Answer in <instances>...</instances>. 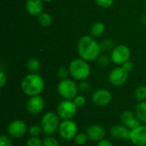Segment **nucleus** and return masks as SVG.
I'll return each mask as SVG.
<instances>
[{"mask_svg":"<svg viewBox=\"0 0 146 146\" xmlns=\"http://www.w3.org/2000/svg\"><path fill=\"white\" fill-rule=\"evenodd\" d=\"M77 50L80 57L86 62L98 59L102 50L100 44L98 43L93 37L88 35L83 36L80 38Z\"/></svg>","mask_w":146,"mask_h":146,"instance_id":"obj_1","label":"nucleus"},{"mask_svg":"<svg viewBox=\"0 0 146 146\" xmlns=\"http://www.w3.org/2000/svg\"><path fill=\"white\" fill-rule=\"evenodd\" d=\"M21 88L29 97L40 95L44 89V80L39 74L30 73L23 78Z\"/></svg>","mask_w":146,"mask_h":146,"instance_id":"obj_2","label":"nucleus"},{"mask_svg":"<svg viewBox=\"0 0 146 146\" xmlns=\"http://www.w3.org/2000/svg\"><path fill=\"white\" fill-rule=\"evenodd\" d=\"M70 75L76 80H85L87 79L91 74V68L89 63L81 59L76 58L74 59L68 66Z\"/></svg>","mask_w":146,"mask_h":146,"instance_id":"obj_3","label":"nucleus"},{"mask_svg":"<svg viewBox=\"0 0 146 146\" xmlns=\"http://www.w3.org/2000/svg\"><path fill=\"white\" fill-rule=\"evenodd\" d=\"M60 125V117L56 114V112L48 111L46 112L41 119L40 126L42 127L43 133L47 136L53 135L59 127Z\"/></svg>","mask_w":146,"mask_h":146,"instance_id":"obj_4","label":"nucleus"},{"mask_svg":"<svg viewBox=\"0 0 146 146\" xmlns=\"http://www.w3.org/2000/svg\"><path fill=\"white\" fill-rule=\"evenodd\" d=\"M57 92L63 99L73 100L78 95L79 87L73 80L68 78L61 80L57 86Z\"/></svg>","mask_w":146,"mask_h":146,"instance_id":"obj_5","label":"nucleus"},{"mask_svg":"<svg viewBox=\"0 0 146 146\" xmlns=\"http://www.w3.org/2000/svg\"><path fill=\"white\" fill-rule=\"evenodd\" d=\"M78 108L73 100L64 99L59 103L56 108V114L62 120H72L77 114Z\"/></svg>","mask_w":146,"mask_h":146,"instance_id":"obj_6","label":"nucleus"},{"mask_svg":"<svg viewBox=\"0 0 146 146\" xmlns=\"http://www.w3.org/2000/svg\"><path fill=\"white\" fill-rule=\"evenodd\" d=\"M57 132L62 139L71 140L78 133V126L73 120H62L60 122Z\"/></svg>","mask_w":146,"mask_h":146,"instance_id":"obj_7","label":"nucleus"},{"mask_svg":"<svg viewBox=\"0 0 146 146\" xmlns=\"http://www.w3.org/2000/svg\"><path fill=\"white\" fill-rule=\"evenodd\" d=\"M130 56V49L125 44H119L115 46V48L111 50L110 58L111 62H113L115 64L122 65L124 62L129 60Z\"/></svg>","mask_w":146,"mask_h":146,"instance_id":"obj_8","label":"nucleus"},{"mask_svg":"<svg viewBox=\"0 0 146 146\" xmlns=\"http://www.w3.org/2000/svg\"><path fill=\"white\" fill-rule=\"evenodd\" d=\"M7 132L9 137L14 139H20L22 138L27 133V132H28V129L27 124L23 121L16 119L9 124Z\"/></svg>","mask_w":146,"mask_h":146,"instance_id":"obj_9","label":"nucleus"},{"mask_svg":"<svg viewBox=\"0 0 146 146\" xmlns=\"http://www.w3.org/2000/svg\"><path fill=\"white\" fill-rule=\"evenodd\" d=\"M44 106H45V102L43 97H41L40 95H37V96L29 97L27 102L26 108H27V111L30 115H37L43 111Z\"/></svg>","mask_w":146,"mask_h":146,"instance_id":"obj_10","label":"nucleus"},{"mask_svg":"<svg viewBox=\"0 0 146 146\" xmlns=\"http://www.w3.org/2000/svg\"><path fill=\"white\" fill-rule=\"evenodd\" d=\"M92 103L98 107H105L112 101V94L107 89H98L92 95Z\"/></svg>","mask_w":146,"mask_h":146,"instance_id":"obj_11","label":"nucleus"},{"mask_svg":"<svg viewBox=\"0 0 146 146\" xmlns=\"http://www.w3.org/2000/svg\"><path fill=\"white\" fill-rule=\"evenodd\" d=\"M128 78V73L121 67L113 68L109 74V81L114 86H121L124 85Z\"/></svg>","mask_w":146,"mask_h":146,"instance_id":"obj_12","label":"nucleus"},{"mask_svg":"<svg viewBox=\"0 0 146 146\" xmlns=\"http://www.w3.org/2000/svg\"><path fill=\"white\" fill-rule=\"evenodd\" d=\"M130 141L135 146H146V125L141 124L131 130Z\"/></svg>","mask_w":146,"mask_h":146,"instance_id":"obj_13","label":"nucleus"},{"mask_svg":"<svg viewBox=\"0 0 146 146\" xmlns=\"http://www.w3.org/2000/svg\"><path fill=\"white\" fill-rule=\"evenodd\" d=\"M110 135L117 140H130L131 130L123 124H116L111 127Z\"/></svg>","mask_w":146,"mask_h":146,"instance_id":"obj_14","label":"nucleus"},{"mask_svg":"<svg viewBox=\"0 0 146 146\" xmlns=\"http://www.w3.org/2000/svg\"><path fill=\"white\" fill-rule=\"evenodd\" d=\"M121 124L126 126L130 130H133L135 127L141 125V123L139 121V119L137 118L135 113L131 110H125L121 113Z\"/></svg>","mask_w":146,"mask_h":146,"instance_id":"obj_15","label":"nucleus"},{"mask_svg":"<svg viewBox=\"0 0 146 146\" xmlns=\"http://www.w3.org/2000/svg\"><path fill=\"white\" fill-rule=\"evenodd\" d=\"M90 140L94 142H98L104 139L105 130L99 124H92L90 125L86 131Z\"/></svg>","mask_w":146,"mask_h":146,"instance_id":"obj_16","label":"nucleus"},{"mask_svg":"<svg viewBox=\"0 0 146 146\" xmlns=\"http://www.w3.org/2000/svg\"><path fill=\"white\" fill-rule=\"evenodd\" d=\"M43 0H27L26 9L33 16H38L43 13L44 3Z\"/></svg>","mask_w":146,"mask_h":146,"instance_id":"obj_17","label":"nucleus"},{"mask_svg":"<svg viewBox=\"0 0 146 146\" xmlns=\"http://www.w3.org/2000/svg\"><path fill=\"white\" fill-rule=\"evenodd\" d=\"M134 113L140 123L146 125V101L139 102L137 104Z\"/></svg>","mask_w":146,"mask_h":146,"instance_id":"obj_18","label":"nucleus"},{"mask_svg":"<svg viewBox=\"0 0 146 146\" xmlns=\"http://www.w3.org/2000/svg\"><path fill=\"white\" fill-rule=\"evenodd\" d=\"M105 31V25L103 22H96L91 27V34L93 38L100 37Z\"/></svg>","mask_w":146,"mask_h":146,"instance_id":"obj_19","label":"nucleus"},{"mask_svg":"<svg viewBox=\"0 0 146 146\" xmlns=\"http://www.w3.org/2000/svg\"><path fill=\"white\" fill-rule=\"evenodd\" d=\"M27 68L32 74H37L40 69V62L37 58H30L27 62Z\"/></svg>","mask_w":146,"mask_h":146,"instance_id":"obj_20","label":"nucleus"},{"mask_svg":"<svg viewBox=\"0 0 146 146\" xmlns=\"http://www.w3.org/2000/svg\"><path fill=\"white\" fill-rule=\"evenodd\" d=\"M38 23L42 26V27H49L50 24H51V22H52V18H51V16H50V14H48V13H42V14H40L38 16Z\"/></svg>","mask_w":146,"mask_h":146,"instance_id":"obj_21","label":"nucleus"},{"mask_svg":"<svg viewBox=\"0 0 146 146\" xmlns=\"http://www.w3.org/2000/svg\"><path fill=\"white\" fill-rule=\"evenodd\" d=\"M134 96L135 98L139 101V102H143L146 100V86L142 85L139 86L136 88L135 92H134Z\"/></svg>","mask_w":146,"mask_h":146,"instance_id":"obj_22","label":"nucleus"},{"mask_svg":"<svg viewBox=\"0 0 146 146\" xmlns=\"http://www.w3.org/2000/svg\"><path fill=\"white\" fill-rule=\"evenodd\" d=\"M100 46H101L102 50L110 51V50H112L115 48V44H114V41L112 39L105 38V39L102 40V42L100 43Z\"/></svg>","mask_w":146,"mask_h":146,"instance_id":"obj_23","label":"nucleus"},{"mask_svg":"<svg viewBox=\"0 0 146 146\" xmlns=\"http://www.w3.org/2000/svg\"><path fill=\"white\" fill-rule=\"evenodd\" d=\"M74 142L79 145H84L89 139L86 133H78L75 136V138L74 139Z\"/></svg>","mask_w":146,"mask_h":146,"instance_id":"obj_24","label":"nucleus"},{"mask_svg":"<svg viewBox=\"0 0 146 146\" xmlns=\"http://www.w3.org/2000/svg\"><path fill=\"white\" fill-rule=\"evenodd\" d=\"M41 133H43V131L40 125H32L28 128V133L31 137H38Z\"/></svg>","mask_w":146,"mask_h":146,"instance_id":"obj_25","label":"nucleus"},{"mask_svg":"<svg viewBox=\"0 0 146 146\" xmlns=\"http://www.w3.org/2000/svg\"><path fill=\"white\" fill-rule=\"evenodd\" d=\"M43 146H60L58 140L51 136H47L43 139Z\"/></svg>","mask_w":146,"mask_h":146,"instance_id":"obj_26","label":"nucleus"},{"mask_svg":"<svg viewBox=\"0 0 146 146\" xmlns=\"http://www.w3.org/2000/svg\"><path fill=\"white\" fill-rule=\"evenodd\" d=\"M98 64L102 67V68H104V67H107L110 61H111V58H110L107 55H100L98 57Z\"/></svg>","mask_w":146,"mask_h":146,"instance_id":"obj_27","label":"nucleus"},{"mask_svg":"<svg viewBox=\"0 0 146 146\" xmlns=\"http://www.w3.org/2000/svg\"><path fill=\"white\" fill-rule=\"evenodd\" d=\"M27 146H43V140H41L38 137H30L27 143Z\"/></svg>","mask_w":146,"mask_h":146,"instance_id":"obj_28","label":"nucleus"},{"mask_svg":"<svg viewBox=\"0 0 146 146\" xmlns=\"http://www.w3.org/2000/svg\"><path fill=\"white\" fill-rule=\"evenodd\" d=\"M74 103L75 104V105L77 106V108H82L83 106H85L86 103V98L83 96V95H77L74 99H73Z\"/></svg>","mask_w":146,"mask_h":146,"instance_id":"obj_29","label":"nucleus"},{"mask_svg":"<svg viewBox=\"0 0 146 146\" xmlns=\"http://www.w3.org/2000/svg\"><path fill=\"white\" fill-rule=\"evenodd\" d=\"M57 74H58V77H59L61 80L68 79V76L70 74L69 69H68V68H66V67H61V68L58 69Z\"/></svg>","mask_w":146,"mask_h":146,"instance_id":"obj_30","label":"nucleus"},{"mask_svg":"<svg viewBox=\"0 0 146 146\" xmlns=\"http://www.w3.org/2000/svg\"><path fill=\"white\" fill-rule=\"evenodd\" d=\"M95 2L98 6L104 9H108L114 3V0H95Z\"/></svg>","mask_w":146,"mask_h":146,"instance_id":"obj_31","label":"nucleus"},{"mask_svg":"<svg viewBox=\"0 0 146 146\" xmlns=\"http://www.w3.org/2000/svg\"><path fill=\"white\" fill-rule=\"evenodd\" d=\"M78 87H79V91L84 93H86L91 90V85L85 80H81L80 84L78 85Z\"/></svg>","mask_w":146,"mask_h":146,"instance_id":"obj_32","label":"nucleus"},{"mask_svg":"<svg viewBox=\"0 0 146 146\" xmlns=\"http://www.w3.org/2000/svg\"><path fill=\"white\" fill-rule=\"evenodd\" d=\"M0 146H12V141L9 136L5 134L0 136Z\"/></svg>","mask_w":146,"mask_h":146,"instance_id":"obj_33","label":"nucleus"},{"mask_svg":"<svg viewBox=\"0 0 146 146\" xmlns=\"http://www.w3.org/2000/svg\"><path fill=\"white\" fill-rule=\"evenodd\" d=\"M121 68H122L125 71H127V73H129V72H131V71L133 70V64L132 62H130V61L128 60L127 62H124V63L121 65Z\"/></svg>","mask_w":146,"mask_h":146,"instance_id":"obj_34","label":"nucleus"},{"mask_svg":"<svg viewBox=\"0 0 146 146\" xmlns=\"http://www.w3.org/2000/svg\"><path fill=\"white\" fill-rule=\"evenodd\" d=\"M97 146H114L112 142L110 141L109 139H104L98 142V145Z\"/></svg>","mask_w":146,"mask_h":146,"instance_id":"obj_35","label":"nucleus"},{"mask_svg":"<svg viewBox=\"0 0 146 146\" xmlns=\"http://www.w3.org/2000/svg\"><path fill=\"white\" fill-rule=\"evenodd\" d=\"M6 82H7V76L5 75V74L3 71H1L0 72V86L3 87L5 86Z\"/></svg>","mask_w":146,"mask_h":146,"instance_id":"obj_36","label":"nucleus"},{"mask_svg":"<svg viewBox=\"0 0 146 146\" xmlns=\"http://www.w3.org/2000/svg\"><path fill=\"white\" fill-rule=\"evenodd\" d=\"M142 22H143L144 24H146V15L142 16Z\"/></svg>","mask_w":146,"mask_h":146,"instance_id":"obj_37","label":"nucleus"},{"mask_svg":"<svg viewBox=\"0 0 146 146\" xmlns=\"http://www.w3.org/2000/svg\"><path fill=\"white\" fill-rule=\"evenodd\" d=\"M44 2H51V1H53V0H43Z\"/></svg>","mask_w":146,"mask_h":146,"instance_id":"obj_38","label":"nucleus"},{"mask_svg":"<svg viewBox=\"0 0 146 146\" xmlns=\"http://www.w3.org/2000/svg\"><path fill=\"white\" fill-rule=\"evenodd\" d=\"M145 7H146V0H145Z\"/></svg>","mask_w":146,"mask_h":146,"instance_id":"obj_39","label":"nucleus"}]
</instances>
